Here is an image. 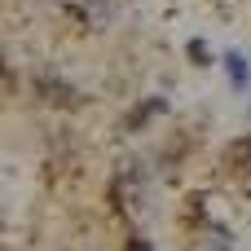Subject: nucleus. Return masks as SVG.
Listing matches in <instances>:
<instances>
[{"mask_svg": "<svg viewBox=\"0 0 251 251\" xmlns=\"http://www.w3.org/2000/svg\"><path fill=\"white\" fill-rule=\"evenodd\" d=\"M128 251H150V243H128Z\"/></svg>", "mask_w": 251, "mask_h": 251, "instance_id": "nucleus-2", "label": "nucleus"}, {"mask_svg": "<svg viewBox=\"0 0 251 251\" xmlns=\"http://www.w3.org/2000/svg\"><path fill=\"white\" fill-rule=\"evenodd\" d=\"M229 79L234 84H247V57H238V53L229 57Z\"/></svg>", "mask_w": 251, "mask_h": 251, "instance_id": "nucleus-1", "label": "nucleus"}]
</instances>
